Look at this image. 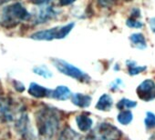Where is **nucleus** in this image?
<instances>
[{"label":"nucleus","instance_id":"a878e982","mask_svg":"<svg viewBox=\"0 0 155 140\" xmlns=\"http://www.w3.org/2000/svg\"><path fill=\"white\" fill-rule=\"evenodd\" d=\"M121 84H122V81H121L120 79H116V80L111 84V89H112V90L117 89Z\"/></svg>","mask_w":155,"mask_h":140},{"label":"nucleus","instance_id":"20e7f679","mask_svg":"<svg viewBox=\"0 0 155 140\" xmlns=\"http://www.w3.org/2000/svg\"><path fill=\"white\" fill-rule=\"evenodd\" d=\"M53 65L57 68L58 72L61 74L69 77L73 79H76L80 82L86 83L91 80V78L89 75H87L84 71L78 66L59 58H53L52 59Z\"/></svg>","mask_w":155,"mask_h":140},{"label":"nucleus","instance_id":"f8f14e48","mask_svg":"<svg viewBox=\"0 0 155 140\" xmlns=\"http://www.w3.org/2000/svg\"><path fill=\"white\" fill-rule=\"evenodd\" d=\"M112 106H113L112 97L108 94H103L99 98L95 107H96V109H98L100 111L108 112V111H110L111 109Z\"/></svg>","mask_w":155,"mask_h":140},{"label":"nucleus","instance_id":"7ed1b4c3","mask_svg":"<svg viewBox=\"0 0 155 140\" xmlns=\"http://www.w3.org/2000/svg\"><path fill=\"white\" fill-rule=\"evenodd\" d=\"M75 27L74 22L57 26L52 28L41 29L32 33L29 37L38 41H52L55 39H63L67 37Z\"/></svg>","mask_w":155,"mask_h":140},{"label":"nucleus","instance_id":"dca6fc26","mask_svg":"<svg viewBox=\"0 0 155 140\" xmlns=\"http://www.w3.org/2000/svg\"><path fill=\"white\" fill-rule=\"evenodd\" d=\"M33 73L44 78H50L53 76L50 70L47 66H44V65H38V66L33 67Z\"/></svg>","mask_w":155,"mask_h":140},{"label":"nucleus","instance_id":"412c9836","mask_svg":"<svg viewBox=\"0 0 155 140\" xmlns=\"http://www.w3.org/2000/svg\"><path fill=\"white\" fill-rule=\"evenodd\" d=\"M118 0H97V4L102 8H110L115 6Z\"/></svg>","mask_w":155,"mask_h":140},{"label":"nucleus","instance_id":"6ab92c4d","mask_svg":"<svg viewBox=\"0 0 155 140\" xmlns=\"http://www.w3.org/2000/svg\"><path fill=\"white\" fill-rule=\"evenodd\" d=\"M144 124L148 129L155 127V115L151 112H147L144 119Z\"/></svg>","mask_w":155,"mask_h":140},{"label":"nucleus","instance_id":"a211bd4d","mask_svg":"<svg viewBox=\"0 0 155 140\" xmlns=\"http://www.w3.org/2000/svg\"><path fill=\"white\" fill-rule=\"evenodd\" d=\"M137 106V102L130 100L128 98H122L120 99L118 104H117V108H119L120 110H124V109H130V108H133Z\"/></svg>","mask_w":155,"mask_h":140},{"label":"nucleus","instance_id":"9d476101","mask_svg":"<svg viewBox=\"0 0 155 140\" xmlns=\"http://www.w3.org/2000/svg\"><path fill=\"white\" fill-rule=\"evenodd\" d=\"M72 93L70 89L66 86H58L55 89L51 90L50 98L59 100V101H65L71 97Z\"/></svg>","mask_w":155,"mask_h":140},{"label":"nucleus","instance_id":"0eeeda50","mask_svg":"<svg viewBox=\"0 0 155 140\" xmlns=\"http://www.w3.org/2000/svg\"><path fill=\"white\" fill-rule=\"evenodd\" d=\"M138 97L144 101H150L155 98V82L152 79H146L141 82L136 89Z\"/></svg>","mask_w":155,"mask_h":140},{"label":"nucleus","instance_id":"f03ea898","mask_svg":"<svg viewBox=\"0 0 155 140\" xmlns=\"http://www.w3.org/2000/svg\"><path fill=\"white\" fill-rule=\"evenodd\" d=\"M36 123L38 135L45 140L52 139L60 126L59 111L55 107L45 106L36 113Z\"/></svg>","mask_w":155,"mask_h":140},{"label":"nucleus","instance_id":"1a4fd4ad","mask_svg":"<svg viewBox=\"0 0 155 140\" xmlns=\"http://www.w3.org/2000/svg\"><path fill=\"white\" fill-rule=\"evenodd\" d=\"M71 102L78 107L87 108L91 106L92 98L89 95H84L81 93H76L71 96Z\"/></svg>","mask_w":155,"mask_h":140},{"label":"nucleus","instance_id":"aec40b11","mask_svg":"<svg viewBox=\"0 0 155 140\" xmlns=\"http://www.w3.org/2000/svg\"><path fill=\"white\" fill-rule=\"evenodd\" d=\"M126 25L130 28H141L143 27V23L140 22L138 18H129L126 21Z\"/></svg>","mask_w":155,"mask_h":140},{"label":"nucleus","instance_id":"39448f33","mask_svg":"<svg viewBox=\"0 0 155 140\" xmlns=\"http://www.w3.org/2000/svg\"><path fill=\"white\" fill-rule=\"evenodd\" d=\"M58 13L59 11L53 6V4L40 6L38 7L37 13L31 16V20L34 25H41L55 18Z\"/></svg>","mask_w":155,"mask_h":140},{"label":"nucleus","instance_id":"ddd939ff","mask_svg":"<svg viewBox=\"0 0 155 140\" xmlns=\"http://www.w3.org/2000/svg\"><path fill=\"white\" fill-rule=\"evenodd\" d=\"M58 140H83V138L81 134L68 126L61 132Z\"/></svg>","mask_w":155,"mask_h":140},{"label":"nucleus","instance_id":"4468645a","mask_svg":"<svg viewBox=\"0 0 155 140\" xmlns=\"http://www.w3.org/2000/svg\"><path fill=\"white\" fill-rule=\"evenodd\" d=\"M130 42L139 49H145L147 46L145 37L141 33H134L130 37Z\"/></svg>","mask_w":155,"mask_h":140},{"label":"nucleus","instance_id":"2eb2a0df","mask_svg":"<svg viewBox=\"0 0 155 140\" xmlns=\"http://www.w3.org/2000/svg\"><path fill=\"white\" fill-rule=\"evenodd\" d=\"M117 119L120 124L126 126V125H129L132 121L133 115L130 110H121L120 112V114L118 115Z\"/></svg>","mask_w":155,"mask_h":140},{"label":"nucleus","instance_id":"393cba45","mask_svg":"<svg viewBox=\"0 0 155 140\" xmlns=\"http://www.w3.org/2000/svg\"><path fill=\"white\" fill-rule=\"evenodd\" d=\"M149 26H150V29L152 31V33L155 34V18H151L149 19Z\"/></svg>","mask_w":155,"mask_h":140},{"label":"nucleus","instance_id":"423d86ee","mask_svg":"<svg viewBox=\"0 0 155 140\" xmlns=\"http://www.w3.org/2000/svg\"><path fill=\"white\" fill-rule=\"evenodd\" d=\"M15 125L17 127L18 132L25 138V139H30L34 136V133L31 128V124L29 122V118L28 114L23 111L18 117L15 121Z\"/></svg>","mask_w":155,"mask_h":140},{"label":"nucleus","instance_id":"b1692460","mask_svg":"<svg viewBox=\"0 0 155 140\" xmlns=\"http://www.w3.org/2000/svg\"><path fill=\"white\" fill-rule=\"evenodd\" d=\"M76 1L77 0H58V4L60 7H68Z\"/></svg>","mask_w":155,"mask_h":140},{"label":"nucleus","instance_id":"6e6552de","mask_svg":"<svg viewBox=\"0 0 155 140\" xmlns=\"http://www.w3.org/2000/svg\"><path fill=\"white\" fill-rule=\"evenodd\" d=\"M51 90L49 88H47L43 86H40L39 84L36 83V82H32L30 83L29 87H28V94L34 97V98H50V95H51Z\"/></svg>","mask_w":155,"mask_h":140},{"label":"nucleus","instance_id":"f257e3e1","mask_svg":"<svg viewBox=\"0 0 155 140\" xmlns=\"http://www.w3.org/2000/svg\"><path fill=\"white\" fill-rule=\"evenodd\" d=\"M32 14L25 5L19 1L9 0L8 3L0 4V27L6 29H12L24 22L31 19Z\"/></svg>","mask_w":155,"mask_h":140},{"label":"nucleus","instance_id":"5701e85b","mask_svg":"<svg viewBox=\"0 0 155 140\" xmlns=\"http://www.w3.org/2000/svg\"><path fill=\"white\" fill-rule=\"evenodd\" d=\"M13 86H14L15 89H16L17 91H18L19 93L24 92V90H25V86H24V84H22V83L19 82V81L14 80V81H13Z\"/></svg>","mask_w":155,"mask_h":140},{"label":"nucleus","instance_id":"9b49d317","mask_svg":"<svg viewBox=\"0 0 155 140\" xmlns=\"http://www.w3.org/2000/svg\"><path fill=\"white\" fill-rule=\"evenodd\" d=\"M76 124L81 132H88L93 125V120L86 114H80L76 116Z\"/></svg>","mask_w":155,"mask_h":140},{"label":"nucleus","instance_id":"f3484780","mask_svg":"<svg viewBox=\"0 0 155 140\" xmlns=\"http://www.w3.org/2000/svg\"><path fill=\"white\" fill-rule=\"evenodd\" d=\"M127 66H128V72L130 76L138 75L146 70V66H138L135 62L133 61H127Z\"/></svg>","mask_w":155,"mask_h":140},{"label":"nucleus","instance_id":"4be33fe9","mask_svg":"<svg viewBox=\"0 0 155 140\" xmlns=\"http://www.w3.org/2000/svg\"><path fill=\"white\" fill-rule=\"evenodd\" d=\"M28 1H29L30 3H32L33 5L37 6V7L53 4V0H28Z\"/></svg>","mask_w":155,"mask_h":140}]
</instances>
